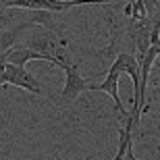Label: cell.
Segmentation results:
<instances>
[{
    "label": "cell",
    "mask_w": 160,
    "mask_h": 160,
    "mask_svg": "<svg viewBox=\"0 0 160 160\" xmlns=\"http://www.w3.org/2000/svg\"><path fill=\"white\" fill-rule=\"evenodd\" d=\"M4 81H6V85H15V88L27 89L31 94H38V96L44 94L42 83L38 81L25 67L12 65V62H4Z\"/></svg>",
    "instance_id": "7a4b0ae2"
},
{
    "label": "cell",
    "mask_w": 160,
    "mask_h": 160,
    "mask_svg": "<svg viewBox=\"0 0 160 160\" xmlns=\"http://www.w3.org/2000/svg\"><path fill=\"white\" fill-rule=\"evenodd\" d=\"M117 62L121 65V71L127 73V75L131 77L133 89H135V96H137V92H139V62H137V58L133 56V54L123 52V54L117 56ZM133 100H135V98H133Z\"/></svg>",
    "instance_id": "277c9868"
},
{
    "label": "cell",
    "mask_w": 160,
    "mask_h": 160,
    "mask_svg": "<svg viewBox=\"0 0 160 160\" xmlns=\"http://www.w3.org/2000/svg\"><path fill=\"white\" fill-rule=\"evenodd\" d=\"M121 65L114 60L112 67H110V71L106 73V79L100 83V85H96V83H88V92H104V94L108 96H112V100L114 104H117V110H119L121 117H125L127 119V110H125L123 106V102H121V96H119V77H121Z\"/></svg>",
    "instance_id": "3957f363"
},
{
    "label": "cell",
    "mask_w": 160,
    "mask_h": 160,
    "mask_svg": "<svg viewBox=\"0 0 160 160\" xmlns=\"http://www.w3.org/2000/svg\"><path fill=\"white\" fill-rule=\"evenodd\" d=\"M62 71H65V85H62V92L58 96V104L69 106L79 98L81 92H88V81L83 79V75L73 62H67L62 67Z\"/></svg>",
    "instance_id": "6da1fadb"
}]
</instances>
